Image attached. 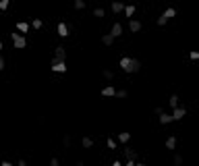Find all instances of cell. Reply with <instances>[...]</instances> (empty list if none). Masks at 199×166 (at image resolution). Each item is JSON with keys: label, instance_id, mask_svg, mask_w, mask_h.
<instances>
[{"label": "cell", "instance_id": "obj_1", "mask_svg": "<svg viewBox=\"0 0 199 166\" xmlns=\"http://www.w3.org/2000/svg\"><path fill=\"white\" fill-rule=\"evenodd\" d=\"M120 69H123L124 73H137V71L141 69V62H139L137 58L124 56V58H120Z\"/></svg>", "mask_w": 199, "mask_h": 166}, {"label": "cell", "instance_id": "obj_2", "mask_svg": "<svg viewBox=\"0 0 199 166\" xmlns=\"http://www.w3.org/2000/svg\"><path fill=\"white\" fill-rule=\"evenodd\" d=\"M11 37H13V46L17 50H23L25 46H27V42H25V37L23 35H19V33H11Z\"/></svg>", "mask_w": 199, "mask_h": 166}, {"label": "cell", "instance_id": "obj_3", "mask_svg": "<svg viewBox=\"0 0 199 166\" xmlns=\"http://www.w3.org/2000/svg\"><path fill=\"white\" fill-rule=\"evenodd\" d=\"M64 58H67V50L62 48V46H58L54 52V58H52V64H58V62H64Z\"/></svg>", "mask_w": 199, "mask_h": 166}, {"label": "cell", "instance_id": "obj_4", "mask_svg": "<svg viewBox=\"0 0 199 166\" xmlns=\"http://www.w3.org/2000/svg\"><path fill=\"white\" fill-rule=\"evenodd\" d=\"M69 33H71L69 25H67V23H58V35H60V37H69Z\"/></svg>", "mask_w": 199, "mask_h": 166}, {"label": "cell", "instance_id": "obj_5", "mask_svg": "<svg viewBox=\"0 0 199 166\" xmlns=\"http://www.w3.org/2000/svg\"><path fill=\"white\" fill-rule=\"evenodd\" d=\"M185 114H187V110L183 108V106H179V108H174V112H172V118H174V120H180Z\"/></svg>", "mask_w": 199, "mask_h": 166}, {"label": "cell", "instance_id": "obj_6", "mask_svg": "<svg viewBox=\"0 0 199 166\" xmlns=\"http://www.w3.org/2000/svg\"><path fill=\"white\" fill-rule=\"evenodd\" d=\"M124 156H127V158H129V160H133V162H135V160L139 158V154L135 152L133 147H124Z\"/></svg>", "mask_w": 199, "mask_h": 166}, {"label": "cell", "instance_id": "obj_7", "mask_svg": "<svg viewBox=\"0 0 199 166\" xmlns=\"http://www.w3.org/2000/svg\"><path fill=\"white\" fill-rule=\"evenodd\" d=\"M129 29L133 31V33H137V31H141V23H139V21H135V19H131V21H129Z\"/></svg>", "mask_w": 199, "mask_h": 166}, {"label": "cell", "instance_id": "obj_8", "mask_svg": "<svg viewBox=\"0 0 199 166\" xmlns=\"http://www.w3.org/2000/svg\"><path fill=\"white\" fill-rule=\"evenodd\" d=\"M110 35H112V37H118V35H123V27H120L118 23H114V25H112V31H110Z\"/></svg>", "mask_w": 199, "mask_h": 166}, {"label": "cell", "instance_id": "obj_9", "mask_svg": "<svg viewBox=\"0 0 199 166\" xmlns=\"http://www.w3.org/2000/svg\"><path fill=\"white\" fill-rule=\"evenodd\" d=\"M102 96H106V98H112V96H116V90H114L112 85H108V87H104V90H102Z\"/></svg>", "mask_w": 199, "mask_h": 166}, {"label": "cell", "instance_id": "obj_10", "mask_svg": "<svg viewBox=\"0 0 199 166\" xmlns=\"http://www.w3.org/2000/svg\"><path fill=\"white\" fill-rule=\"evenodd\" d=\"M52 71H56V73H67V64H64V62H58V64H52Z\"/></svg>", "mask_w": 199, "mask_h": 166}, {"label": "cell", "instance_id": "obj_11", "mask_svg": "<svg viewBox=\"0 0 199 166\" xmlns=\"http://www.w3.org/2000/svg\"><path fill=\"white\" fill-rule=\"evenodd\" d=\"M112 11H114V13H123V11H124V4H123V2H112Z\"/></svg>", "mask_w": 199, "mask_h": 166}, {"label": "cell", "instance_id": "obj_12", "mask_svg": "<svg viewBox=\"0 0 199 166\" xmlns=\"http://www.w3.org/2000/svg\"><path fill=\"white\" fill-rule=\"evenodd\" d=\"M112 42H114V37H112L110 33L102 35V44H104V46H112Z\"/></svg>", "mask_w": 199, "mask_h": 166}, {"label": "cell", "instance_id": "obj_13", "mask_svg": "<svg viewBox=\"0 0 199 166\" xmlns=\"http://www.w3.org/2000/svg\"><path fill=\"white\" fill-rule=\"evenodd\" d=\"M172 120H174V118H172L170 114H166V112H164V114H160V123H162V124H168V123H172Z\"/></svg>", "mask_w": 199, "mask_h": 166}, {"label": "cell", "instance_id": "obj_14", "mask_svg": "<svg viewBox=\"0 0 199 166\" xmlns=\"http://www.w3.org/2000/svg\"><path fill=\"white\" fill-rule=\"evenodd\" d=\"M168 104H170L172 108H179V96H176V94H172L170 100H168Z\"/></svg>", "mask_w": 199, "mask_h": 166}, {"label": "cell", "instance_id": "obj_15", "mask_svg": "<svg viewBox=\"0 0 199 166\" xmlns=\"http://www.w3.org/2000/svg\"><path fill=\"white\" fill-rule=\"evenodd\" d=\"M166 147H168V150H174V147H176V137H168V139H166Z\"/></svg>", "mask_w": 199, "mask_h": 166}, {"label": "cell", "instance_id": "obj_16", "mask_svg": "<svg viewBox=\"0 0 199 166\" xmlns=\"http://www.w3.org/2000/svg\"><path fill=\"white\" fill-rule=\"evenodd\" d=\"M102 75H104V79H108V81H112V79H114V73H112V71H108V69H104Z\"/></svg>", "mask_w": 199, "mask_h": 166}, {"label": "cell", "instance_id": "obj_17", "mask_svg": "<svg viewBox=\"0 0 199 166\" xmlns=\"http://www.w3.org/2000/svg\"><path fill=\"white\" fill-rule=\"evenodd\" d=\"M166 17V19H172V17H174V15H176V11H174V8H166L164 13H162Z\"/></svg>", "mask_w": 199, "mask_h": 166}, {"label": "cell", "instance_id": "obj_18", "mask_svg": "<svg viewBox=\"0 0 199 166\" xmlns=\"http://www.w3.org/2000/svg\"><path fill=\"white\" fill-rule=\"evenodd\" d=\"M129 139H131V135H129V133H120V135H118V141H120V143H127Z\"/></svg>", "mask_w": 199, "mask_h": 166}, {"label": "cell", "instance_id": "obj_19", "mask_svg": "<svg viewBox=\"0 0 199 166\" xmlns=\"http://www.w3.org/2000/svg\"><path fill=\"white\" fill-rule=\"evenodd\" d=\"M81 143H83V147H91V145H93V139H91V137H83Z\"/></svg>", "mask_w": 199, "mask_h": 166}, {"label": "cell", "instance_id": "obj_20", "mask_svg": "<svg viewBox=\"0 0 199 166\" xmlns=\"http://www.w3.org/2000/svg\"><path fill=\"white\" fill-rule=\"evenodd\" d=\"M75 8L77 11H83L85 8V0H75Z\"/></svg>", "mask_w": 199, "mask_h": 166}, {"label": "cell", "instance_id": "obj_21", "mask_svg": "<svg viewBox=\"0 0 199 166\" xmlns=\"http://www.w3.org/2000/svg\"><path fill=\"white\" fill-rule=\"evenodd\" d=\"M124 15H127V17H133V15H135V7H124Z\"/></svg>", "mask_w": 199, "mask_h": 166}, {"label": "cell", "instance_id": "obj_22", "mask_svg": "<svg viewBox=\"0 0 199 166\" xmlns=\"http://www.w3.org/2000/svg\"><path fill=\"white\" fill-rule=\"evenodd\" d=\"M41 25H44V23H41V19H35L33 23H31V27H33V29H41Z\"/></svg>", "mask_w": 199, "mask_h": 166}, {"label": "cell", "instance_id": "obj_23", "mask_svg": "<svg viewBox=\"0 0 199 166\" xmlns=\"http://www.w3.org/2000/svg\"><path fill=\"white\" fill-rule=\"evenodd\" d=\"M17 27H19V31H23V33H25V31L29 29V25H27V23H17Z\"/></svg>", "mask_w": 199, "mask_h": 166}, {"label": "cell", "instance_id": "obj_24", "mask_svg": "<svg viewBox=\"0 0 199 166\" xmlns=\"http://www.w3.org/2000/svg\"><path fill=\"white\" fill-rule=\"evenodd\" d=\"M172 162H174L176 166H180V164H183V156H179V154H176V156L172 158Z\"/></svg>", "mask_w": 199, "mask_h": 166}, {"label": "cell", "instance_id": "obj_25", "mask_svg": "<svg viewBox=\"0 0 199 166\" xmlns=\"http://www.w3.org/2000/svg\"><path fill=\"white\" fill-rule=\"evenodd\" d=\"M93 15H96V17H100V19H104V8H96V11H93Z\"/></svg>", "mask_w": 199, "mask_h": 166}, {"label": "cell", "instance_id": "obj_26", "mask_svg": "<svg viewBox=\"0 0 199 166\" xmlns=\"http://www.w3.org/2000/svg\"><path fill=\"white\" fill-rule=\"evenodd\" d=\"M106 145H108L110 150H116V141H114V139H108V141H106Z\"/></svg>", "mask_w": 199, "mask_h": 166}, {"label": "cell", "instance_id": "obj_27", "mask_svg": "<svg viewBox=\"0 0 199 166\" xmlns=\"http://www.w3.org/2000/svg\"><path fill=\"white\" fill-rule=\"evenodd\" d=\"M62 145H64V147H69V145H71V137H69V135L62 137Z\"/></svg>", "mask_w": 199, "mask_h": 166}, {"label": "cell", "instance_id": "obj_28", "mask_svg": "<svg viewBox=\"0 0 199 166\" xmlns=\"http://www.w3.org/2000/svg\"><path fill=\"white\" fill-rule=\"evenodd\" d=\"M8 8V0H0V11H6Z\"/></svg>", "mask_w": 199, "mask_h": 166}, {"label": "cell", "instance_id": "obj_29", "mask_svg": "<svg viewBox=\"0 0 199 166\" xmlns=\"http://www.w3.org/2000/svg\"><path fill=\"white\" fill-rule=\"evenodd\" d=\"M127 94H129L127 90H118L116 91V98H127Z\"/></svg>", "mask_w": 199, "mask_h": 166}, {"label": "cell", "instance_id": "obj_30", "mask_svg": "<svg viewBox=\"0 0 199 166\" xmlns=\"http://www.w3.org/2000/svg\"><path fill=\"white\" fill-rule=\"evenodd\" d=\"M154 112L160 116V114H164V108H162V106H156V108H154Z\"/></svg>", "mask_w": 199, "mask_h": 166}, {"label": "cell", "instance_id": "obj_31", "mask_svg": "<svg viewBox=\"0 0 199 166\" xmlns=\"http://www.w3.org/2000/svg\"><path fill=\"white\" fill-rule=\"evenodd\" d=\"M189 56H191L193 60H199V52H197V50H193V52H191V54H189Z\"/></svg>", "mask_w": 199, "mask_h": 166}, {"label": "cell", "instance_id": "obj_32", "mask_svg": "<svg viewBox=\"0 0 199 166\" xmlns=\"http://www.w3.org/2000/svg\"><path fill=\"white\" fill-rule=\"evenodd\" d=\"M50 166H60V162H58V158H52V160H50Z\"/></svg>", "mask_w": 199, "mask_h": 166}, {"label": "cell", "instance_id": "obj_33", "mask_svg": "<svg viewBox=\"0 0 199 166\" xmlns=\"http://www.w3.org/2000/svg\"><path fill=\"white\" fill-rule=\"evenodd\" d=\"M4 69V58H2V56H0V71Z\"/></svg>", "mask_w": 199, "mask_h": 166}, {"label": "cell", "instance_id": "obj_34", "mask_svg": "<svg viewBox=\"0 0 199 166\" xmlns=\"http://www.w3.org/2000/svg\"><path fill=\"white\" fill-rule=\"evenodd\" d=\"M2 166H13V164H11V162H6V160H4V162H2Z\"/></svg>", "mask_w": 199, "mask_h": 166}, {"label": "cell", "instance_id": "obj_35", "mask_svg": "<svg viewBox=\"0 0 199 166\" xmlns=\"http://www.w3.org/2000/svg\"><path fill=\"white\" fill-rule=\"evenodd\" d=\"M127 166H135V162H133V160H129V162H127Z\"/></svg>", "mask_w": 199, "mask_h": 166}, {"label": "cell", "instance_id": "obj_36", "mask_svg": "<svg viewBox=\"0 0 199 166\" xmlns=\"http://www.w3.org/2000/svg\"><path fill=\"white\" fill-rule=\"evenodd\" d=\"M19 166H27V164H25V160H19Z\"/></svg>", "mask_w": 199, "mask_h": 166}, {"label": "cell", "instance_id": "obj_37", "mask_svg": "<svg viewBox=\"0 0 199 166\" xmlns=\"http://www.w3.org/2000/svg\"><path fill=\"white\" fill-rule=\"evenodd\" d=\"M75 166H85V164H83V162H81V160H79V162H77V164Z\"/></svg>", "mask_w": 199, "mask_h": 166}, {"label": "cell", "instance_id": "obj_38", "mask_svg": "<svg viewBox=\"0 0 199 166\" xmlns=\"http://www.w3.org/2000/svg\"><path fill=\"white\" fill-rule=\"evenodd\" d=\"M112 166H123V164H120V162H118V160H116V162H114V164H112Z\"/></svg>", "mask_w": 199, "mask_h": 166}, {"label": "cell", "instance_id": "obj_39", "mask_svg": "<svg viewBox=\"0 0 199 166\" xmlns=\"http://www.w3.org/2000/svg\"><path fill=\"white\" fill-rule=\"evenodd\" d=\"M137 166H147V164H143V162H139V164H137Z\"/></svg>", "mask_w": 199, "mask_h": 166}, {"label": "cell", "instance_id": "obj_40", "mask_svg": "<svg viewBox=\"0 0 199 166\" xmlns=\"http://www.w3.org/2000/svg\"><path fill=\"white\" fill-rule=\"evenodd\" d=\"M0 48H2V40H0Z\"/></svg>", "mask_w": 199, "mask_h": 166}]
</instances>
